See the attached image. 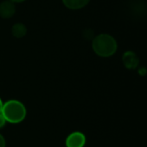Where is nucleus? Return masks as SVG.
<instances>
[{
	"mask_svg": "<svg viewBox=\"0 0 147 147\" xmlns=\"http://www.w3.org/2000/svg\"><path fill=\"white\" fill-rule=\"evenodd\" d=\"M93 49L101 57H110L117 51V42L115 39L107 34H101L93 40Z\"/></svg>",
	"mask_w": 147,
	"mask_h": 147,
	"instance_id": "obj_1",
	"label": "nucleus"
},
{
	"mask_svg": "<svg viewBox=\"0 0 147 147\" xmlns=\"http://www.w3.org/2000/svg\"><path fill=\"white\" fill-rule=\"evenodd\" d=\"M86 144V137L82 133L75 132L69 134L66 140L67 147H84Z\"/></svg>",
	"mask_w": 147,
	"mask_h": 147,
	"instance_id": "obj_3",
	"label": "nucleus"
},
{
	"mask_svg": "<svg viewBox=\"0 0 147 147\" xmlns=\"http://www.w3.org/2000/svg\"><path fill=\"white\" fill-rule=\"evenodd\" d=\"M123 62L128 69H134L139 64V59L133 52H126L123 56Z\"/></svg>",
	"mask_w": 147,
	"mask_h": 147,
	"instance_id": "obj_5",
	"label": "nucleus"
},
{
	"mask_svg": "<svg viewBox=\"0 0 147 147\" xmlns=\"http://www.w3.org/2000/svg\"><path fill=\"white\" fill-rule=\"evenodd\" d=\"M16 12L14 3L11 1H3L0 3V16L7 19L10 18Z\"/></svg>",
	"mask_w": 147,
	"mask_h": 147,
	"instance_id": "obj_4",
	"label": "nucleus"
},
{
	"mask_svg": "<svg viewBox=\"0 0 147 147\" xmlns=\"http://www.w3.org/2000/svg\"><path fill=\"white\" fill-rule=\"evenodd\" d=\"M90 0H62L63 4L70 9H79L85 7Z\"/></svg>",
	"mask_w": 147,
	"mask_h": 147,
	"instance_id": "obj_6",
	"label": "nucleus"
},
{
	"mask_svg": "<svg viewBox=\"0 0 147 147\" xmlns=\"http://www.w3.org/2000/svg\"><path fill=\"white\" fill-rule=\"evenodd\" d=\"M3 103L2 100L0 99V113L2 112V109H3Z\"/></svg>",
	"mask_w": 147,
	"mask_h": 147,
	"instance_id": "obj_10",
	"label": "nucleus"
},
{
	"mask_svg": "<svg viewBox=\"0 0 147 147\" xmlns=\"http://www.w3.org/2000/svg\"><path fill=\"white\" fill-rule=\"evenodd\" d=\"M1 113L6 121L19 123L23 121L26 116V109L21 102L10 100L3 104Z\"/></svg>",
	"mask_w": 147,
	"mask_h": 147,
	"instance_id": "obj_2",
	"label": "nucleus"
},
{
	"mask_svg": "<svg viewBox=\"0 0 147 147\" xmlns=\"http://www.w3.org/2000/svg\"><path fill=\"white\" fill-rule=\"evenodd\" d=\"M5 122H6V121L3 117V115H2V113H0V128H2L5 125Z\"/></svg>",
	"mask_w": 147,
	"mask_h": 147,
	"instance_id": "obj_8",
	"label": "nucleus"
},
{
	"mask_svg": "<svg viewBox=\"0 0 147 147\" xmlns=\"http://www.w3.org/2000/svg\"><path fill=\"white\" fill-rule=\"evenodd\" d=\"M27 33V28L23 23H16L12 27V34L16 38L23 37Z\"/></svg>",
	"mask_w": 147,
	"mask_h": 147,
	"instance_id": "obj_7",
	"label": "nucleus"
},
{
	"mask_svg": "<svg viewBox=\"0 0 147 147\" xmlns=\"http://www.w3.org/2000/svg\"><path fill=\"white\" fill-rule=\"evenodd\" d=\"M10 1H11L13 3H21V2H23L25 0H10Z\"/></svg>",
	"mask_w": 147,
	"mask_h": 147,
	"instance_id": "obj_11",
	"label": "nucleus"
},
{
	"mask_svg": "<svg viewBox=\"0 0 147 147\" xmlns=\"http://www.w3.org/2000/svg\"><path fill=\"white\" fill-rule=\"evenodd\" d=\"M0 147H5V140L4 138L0 134Z\"/></svg>",
	"mask_w": 147,
	"mask_h": 147,
	"instance_id": "obj_9",
	"label": "nucleus"
}]
</instances>
